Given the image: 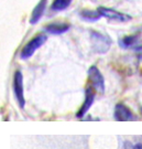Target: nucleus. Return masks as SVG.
<instances>
[{
    "instance_id": "nucleus-5",
    "label": "nucleus",
    "mask_w": 142,
    "mask_h": 149,
    "mask_svg": "<svg viewBox=\"0 0 142 149\" xmlns=\"http://www.w3.org/2000/svg\"><path fill=\"white\" fill-rule=\"evenodd\" d=\"M98 12L100 13L101 17H105L109 20H114V21H118V22H126L129 21L131 19L130 16H127L125 13H121V12H118V11L114 10V9H108V8H104V7H100L97 9Z\"/></svg>"
},
{
    "instance_id": "nucleus-2",
    "label": "nucleus",
    "mask_w": 142,
    "mask_h": 149,
    "mask_svg": "<svg viewBox=\"0 0 142 149\" xmlns=\"http://www.w3.org/2000/svg\"><path fill=\"white\" fill-rule=\"evenodd\" d=\"M46 40L47 38L44 34H39V36L33 38L32 40H30L22 49L21 53H20L21 59L26 60L29 59V58H31L37 49H40L44 43L46 42Z\"/></svg>"
},
{
    "instance_id": "nucleus-15",
    "label": "nucleus",
    "mask_w": 142,
    "mask_h": 149,
    "mask_svg": "<svg viewBox=\"0 0 142 149\" xmlns=\"http://www.w3.org/2000/svg\"><path fill=\"white\" fill-rule=\"evenodd\" d=\"M134 149H142V144H141V143H139V144L136 145V146H134Z\"/></svg>"
},
{
    "instance_id": "nucleus-10",
    "label": "nucleus",
    "mask_w": 142,
    "mask_h": 149,
    "mask_svg": "<svg viewBox=\"0 0 142 149\" xmlns=\"http://www.w3.org/2000/svg\"><path fill=\"white\" fill-rule=\"evenodd\" d=\"M80 17L87 21H96L101 18L98 10H84L80 12Z\"/></svg>"
},
{
    "instance_id": "nucleus-14",
    "label": "nucleus",
    "mask_w": 142,
    "mask_h": 149,
    "mask_svg": "<svg viewBox=\"0 0 142 149\" xmlns=\"http://www.w3.org/2000/svg\"><path fill=\"white\" fill-rule=\"evenodd\" d=\"M137 52H138V54H139V58H140V60L142 61V47H140V48L137 49Z\"/></svg>"
},
{
    "instance_id": "nucleus-12",
    "label": "nucleus",
    "mask_w": 142,
    "mask_h": 149,
    "mask_svg": "<svg viewBox=\"0 0 142 149\" xmlns=\"http://www.w3.org/2000/svg\"><path fill=\"white\" fill-rule=\"evenodd\" d=\"M137 41V37L136 36H129V37H125L123 39L120 40V45L122 48H129L133 45Z\"/></svg>"
},
{
    "instance_id": "nucleus-3",
    "label": "nucleus",
    "mask_w": 142,
    "mask_h": 149,
    "mask_svg": "<svg viewBox=\"0 0 142 149\" xmlns=\"http://www.w3.org/2000/svg\"><path fill=\"white\" fill-rule=\"evenodd\" d=\"M88 79L90 82V86L96 92L104 93L105 92V79L100 71L96 66H90L88 70Z\"/></svg>"
},
{
    "instance_id": "nucleus-8",
    "label": "nucleus",
    "mask_w": 142,
    "mask_h": 149,
    "mask_svg": "<svg viewBox=\"0 0 142 149\" xmlns=\"http://www.w3.org/2000/svg\"><path fill=\"white\" fill-rule=\"evenodd\" d=\"M46 1L47 0H41L37 6L34 8V10L32 12V16H31V24H35L39 22V20L41 19V17L43 16V13H44V11L46 9Z\"/></svg>"
},
{
    "instance_id": "nucleus-11",
    "label": "nucleus",
    "mask_w": 142,
    "mask_h": 149,
    "mask_svg": "<svg viewBox=\"0 0 142 149\" xmlns=\"http://www.w3.org/2000/svg\"><path fill=\"white\" fill-rule=\"evenodd\" d=\"M72 2V0H54L51 9L53 11H63L65 9H67Z\"/></svg>"
},
{
    "instance_id": "nucleus-4",
    "label": "nucleus",
    "mask_w": 142,
    "mask_h": 149,
    "mask_svg": "<svg viewBox=\"0 0 142 149\" xmlns=\"http://www.w3.org/2000/svg\"><path fill=\"white\" fill-rule=\"evenodd\" d=\"M13 92H15V96L18 101L19 106L23 108L26 104V100H24V94H23V76L20 71H16L15 76H13Z\"/></svg>"
},
{
    "instance_id": "nucleus-7",
    "label": "nucleus",
    "mask_w": 142,
    "mask_h": 149,
    "mask_svg": "<svg viewBox=\"0 0 142 149\" xmlns=\"http://www.w3.org/2000/svg\"><path fill=\"white\" fill-rule=\"evenodd\" d=\"M115 119L118 122H128V120H133L134 116L126 105L117 104L115 107Z\"/></svg>"
},
{
    "instance_id": "nucleus-6",
    "label": "nucleus",
    "mask_w": 142,
    "mask_h": 149,
    "mask_svg": "<svg viewBox=\"0 0 142 149\" xmlns=\"http://www.w3.org/2000/svg\"><path fill=\"white\" fill-rule=\"evenodd\" d=\"M94 100H95V90L91 86H89V87H87L86 91H85V101L83 103L82 107L79 108V111L77 112V114H76V117L78 118L84 117L85 115H86V113L89 111V108L93 105Z\"/></svg>"
},
{
    "instance_id": "nucleus-13",
    "label": "nucleus",
    "mask_w": 142,
    "mask_h": 149,
    "mask_svg": "<svg viewBox=\"0 0 142 149\" xmlns=\"http://www.w3.org/2000/svg\"><path fill=\"white\" fill-rule=\"evenodd\" d=\"M123 146H125V149H134V146L130 141H125Z\"/></svg>"
},
{
    "instance_id": "nucleus-9",
    "label": "nucleus",
    "mask_w": 142,
    "mask_h": 149,
    "mask_svg": "<svg viewBox=\"0 0 142 149\" xmlns=\"http://www.w3.org/2000/svg\"><path fill=\"white\" fill-rule=\"evenodd\" d=\"M69 24L67 23H60V22H56V23H51L45 27V31L51 33V34H63L66 31H69Z\"/></svg>"
},
{
    "instance_id": "nucleus-1",
    "label": "nucleus",
    "mask_w": 142,
    "mask_h": 149,
    "mask_svg": "<svg viewBox=\"0 0 142 149\" xmlns=\"http://www.w3.org/2000/svg\"><path fill=\"white\" fill-rule=\"evenodd\" d=\"M90 41L93 50L97 53H106L111 45L110 38L96 31L90 32Z\"/></svg>"
},
{
    "instance_id": "nucleus-16",
    "label": "nucleus",
    "mask_w": 142,
    "mask_h": 149,
    "mask_svg": "<svg viewBox=\"0 0 142 149\" xmlns=\"http://www.w3.org/2000/svg\"><path fill=\"white\" fill-rule=\"evenodd\" d=\"M141 112H142V109H141Z\"/></svg>"
}]
</instances>
